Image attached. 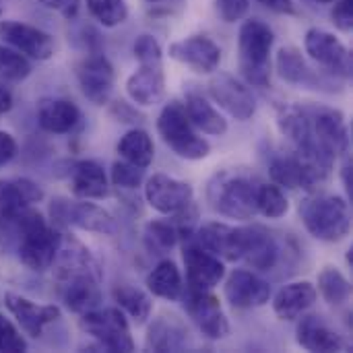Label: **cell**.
Returning <instances> with one entry per match:
<instances>
[{
    "label": "cell",
    "mask_w": 353,
    "mask_h": 353,
    "mask_svg": "<svg viewBox=\"0 0 353 353\" xmlns=\"http://www.w3.org/2000/svg\"><path fill=\"white\" fill-rule=\"evenodd\" d=\"M19 230V259L31 271H46L52 267L56 252L62 242V234L58 228L48 223V219L35 211L25 209L14 221Z\"/></svg>",
    "instance_id": "cell-1"
},
{
    "label": "cell",
    "mask_w": 353,
    "mask_h": 353,
    "mask_svg": "<svg viewBox=\"0 0 353 353\" xmlns=\"http://www.w3.org/2000/svg\"><path fill=\"white\" fill-rule=\"evenodd\" d=\"M273 29L261 19H246L238 33V64L250 85L267 87L271 81Z\"/></svg>",
    "instance_id": "cell-2"
},
{
    "label": "cell",
    "mask_w": 353,
    "mask_h": 353,
    "mask_svg": "<svg viewBox=\"0 0 353 353\" xmlns=\"http://www.w3.org/2000/svg\"><path fill=\"white\" fill-rule=\"evenodd\" d=\"M308 234L321 242H341L352 230L350 203L337 194H314L300 205Z\"/></svg>",
    "instance_id": "cell-3"
},
{
    "label": "cell",
    "mask_w": 353,
    "mask_h": 353,
    "mask_svg": "<svg viewBox=\"0 0 353 353\" xmlns=\"http://www.w3.org/2000/svg\"><path fill=\"white\" fill-rule=\"evenodd\" d=\"M157 132L161 141L182 159L199 161L211 153V145L196 132V126L190 122L184 103L170 101L163 105L157 118Z\"/></svg>",
    "instance_id": "cell-4"
},
{
    "label": "cell",
    "mask_w": 353,
    "mask_h": 353,
    "mask_svg": "<svg viewBox=\"0 0 353 353\" xmlns=\"http://www.w3.org/2000/svg\"><path fill=\"white\" fill-rule=\"evenodd\" d=\"M256 184L242 174H223L209 188L211 207L230 219L248 221L256 215Z\"/></svg>",
    "instance_id": "cell-5"
},
{
    "label": "cell",
    "mask_w": 353,
    "mask_h": 353,
    "mask_svg": "<svg viewBox=\"0 0 353 353\" xmlns=\"http://www.w3.org/2000/svg\"><path fill=\"white\" fill-rule=\"evenodd\" d=\"M50 217L54 228H79L93 234L114 236L118 232L116 219L99 205L83 201H68V199H56L50 205Z\"/></svg>",
    "instance_id": "cell-6"
},
{
    "label": "cell",
    "mask_w": 353,
    "mask_h": 353,
    "mask_svg": "<svg viewBox=\"0 0 353 353\" xmlns=\"http://www.w3.org/2000/svg\"><path fill=\"white\" fill-rule=\"evenodd\" d=\"M81 329L110 352H132L134 341L128 321L118 308H95L81 314Z\"/></svg>",
    "instance_id": "cell-7"
},
{
    "label": "cell",
    "mask_w": 353,
    "mask_h": 353,
    "mask_svg": "<svg viewBox=\"0 0 353 353\" xmlns=\"http://www.w3.org/2000/svg\"><path fill=\"white\" fill-rule=\"evenodd\" d=\"M306 54L329 74L350 79L352 77V54L345 43L331 31L312 27L304 37Z\"/></svg>",
    "instance_id": "cell-8"
},
{
    "label": "cell",
    "mask_w": 353,
    "mask_h": 353,
    "mask_svg": "<svg viewBox=\"0 0 353 353\" xmlns=\"http://www.w3.org/2000/svg\"><path fill=\"white\" fill-rule=\"evenodd\" d=\"M310 122V137L316 145L327 149L331 155L339 157L350 151V130L345 116L329 105H304Z\"/></svg>",
    "instance_id": "cell-9"
},
{
    "label": "cell",
    "mask_w": 353,
    "mask_h": 353,
    "mask_svg": "<svg viewBox=\"0 0 353 353\" xmlns=\"http://www.w3.org/2000/svg\"><path fill=\"white\" fill-rule=\"evenodd\" d=\"M145 199L161 215H178L194 203V190L188 182L165 174H153L145 184Z\"/></svg>",
    "instance_id": "cell-10"
},
{
    "label": "cell",
    "mask_w": 353,
    "mask_h": 353,
    "mask_svg": "<svg viewBox=\"0 0 353 353\" xmlns=\"http://www.w3.org/2000/svg\"><path fill=\"white\" fill-rule=\"evenodd\" d=\"M184 308L192 323L199 327V331L211 339L219 341L228 337L230 333V323L225 319V312L219 304V300L211 294V290H190L184 298Z\"/></svg>",
    "instance_id": "cell-11"
},
{
    "label": "cell",
    "mask_w": 353,
    "mask_h": 353,
    "mask_svg": "<svg viewBox=\"0 0 353 353\" xmlns=\"http://www.w3.org/2000/svg\"><path fill=\"white\" fill-rule=\"evenodd\" d=\"M54 271V277L58 283L74 279V277H97L103 279L101 267L97 259L91 254V250L79 242L72 236H62L60 248L56 252V259L50 267Z\"/></svg>",
    "instance_id": "cell-12"
},
{
    "label": "cell",
    "mask_w": 353,
    "mask_h": 353,
    "mask_svg": "<svg viewBox=\"0 0 353 353\" xmlns=\"http://www.w3.org/2000/svg\"><path fill=\"white\" fill-rule=\"evenodd\" d=\"M194 236V234H192ZM188 236V244H184L182 259L186 267V279L190 290H213L225 277V267L219 256L203 248L196 240Z\"/></svg>",
    "instance_id": "cell-13"
},
{
    "label": "cell",
    "mask_w": 353,
    "mask_h": 353,
    "mask_svg": "<svg viewBox=\"0 0 353 353\" xmlns=\"http://www.w3.org/2000/svg\"><path fill=\"white\" fill-rule=\"evenodd\" d=\"M77 79L83 95L91 103L105 105L110 101L116 83V70L103 54H89L83 58L77 66Z\"/></svg>",
    "instance_id": "cell-14"
},
{
    "label": "cell",
    "mask_w": 353,
    "mask_h": 353,
    "mask_svg": "<svg viewBox=\"0 0 353 353\" xmlns=\"http://www.w3.org/2000/svg\"><path fill=\"white\" fill-rule=\"evenodd\" d=\"M209 93L219 108L240 122L250 120L256 112V99L252 91L230 72H217L209 83Z\"/></svg>",
    "instance_id": "cell-15"
},
{
    "label": "cell",
    "mask_w": 353,
    "mask_h": 353,
    "mask_svg": "<svg viewBox=\"0 0 353 353\" xmlns=\"http://www.w3.org/2000/svg\"><path fill=\"white\" fill-rule=\"evenodd\" d=\"M0 37L23 56L33 60H50L56 52L54 37L39 27L19 23V21H0Z\"/></svg>",
    "instance_id": "cell-16"
},
{
    "label": "cell",
    "mask_w": 353,
    "mask_h": 353,
    "mask_svg": "<svg viewBox=\"0 0 353 353\" xmlns=\"http://www.w3.org/2000/svg\"><path fill=\"white\" fill-rule=\"evenodd\" d=\"M168 52L174 60L201 74H211L221 62V48L207 35H190L186 39L174 41Z\"/></svg>",
    "instance_id": "cell-17"
},
{
    "label": "cell",
    "mask_w": 353,
    "mask_h": 353,
    "mask_svg": "<svg viewBox=\"0 0 353 353\" xmlns=\"http://www.w3.org/2000/svg\"><path fill=\"white\" fill-rule=\"evenodd\" d=\"M225 298L238 310L261 308L271 300V285L252 271L236 269L225 281Z\"/></svg>",
    "instance_id": "cell-18"
},
{
    "label": "cell",
    "mask_w": 353,
    "mask_h": 353,
    "mask_svg": "<svg viewBox=\"0 0 353 353\" xmlns=\"http://www.w3.org/2000/svg\"><path fill=\"white\" fill-rule=\"evenodd\" d=\"M43 201V190L29 178L0 180V225L12 223L25 209Z\"/></svg>",
    "instance_id": "cell-19"
},
{
    "label": "cell",
    "mask_w": 353,
    "mask_h": 353,
    "mask_svg": "<svg viewBox=\"0 0 353 353\" xmlns=\"http://www.w3.org/2000/svg\"><path fill=\"white\" fill-rule=\"evenodd\" d=\"M279 244L275 236L263 225L242 228V256L248 267L259 271H271L279 261Z\"/></svg>",
    "instance_id": "cell-20"
},
{
    "label": "cell",
    "mask_w": 353,
    "mask_h": 353,
    "mask_svg": "<svg viewBox=\"0 0 353 353\" xmlns=\"http://www.w3.org/2000/svg\"><path fill=\"white\" fill-rule=\"evenodd\" d=\"M6 308L8 312L17 319L19 327L29 335V337H39L43 329L52 323H56L62 312L54 304H35L23 296L17 294H6Z\"/></svg>",
    "instance_id": "cell-21"
},
{
    "label": "cell",
    "mask_w": 353,
    "mask_h": 353,
    "mask_svg": "<svg viewBox=\"0 0 353 353\" xmlns=\"http://www.w3.org/2000/svg\"><path fill=\"white\" fill-rule=\"evenodd\" d=\"M126 93L137 105H155L165 97V72L163 62L139 64V68L126 79Z\"/></svg>",
    "instance_id": "cell-22"
},
{
    "label": "cell",
    "mask_w": 353,
    "mask_h": 353,
    "mask_svg": "<svg viewBox=\"0 0 353 353\" xmlns=\"http://www.w3.org/2000/svg\"><path fill=\"white\" fill-rule=\"evenodd\" d=\"M203 248L213 252L215 256L236 263L242 256V228H232L225 223H209L196 232L194 238Z\"/></svg>",
    "instance_id": "cell-23"
},
{
    "label": "cell",
    "mask_w": 353,
    "mask_h": 353,
    "mask_svg": "<svg viewBox=\"0 0 353 353\" xmlns=\"http://www.w3.org/2000/svg\"><path fill=\"white\" fill-rule=\"evenodd\" d=\"M68 178H70V190L79 199L99 201L110 194L105 170L97 161H91V159L74 161L70 165Z\"/></svg>",
    "instance_id": "cell-24"
},
{
    "label": "cell",
    "mask_w": 353,
    "mask_h": 353,
    "mask_svg": "<svg viewBox=\"0 0 353 353\" xmlns=\"http://www.w3.org/2000/svg\"><path fill=\"white\" fill-rule=\"evenodd\" d=\"M298 343L308 350V352H321V353H331V352H343L347 350V343L343 341V337L339 333H335L325 321L323 316L310 314L304 316L298 323Z\"/></svg>",
    "instance_id": "cell-25"
},
{
    "label": "cell",
    "mask_w": 353,
    "mask_h": 353,
    "mask_svg": "<svg viewBox=\"0 0 353 353\" xmlns=\"http://www.w3.org/2000/svg\"><path fill=\"white\" fill-rule=\"evenodd\" d=\"M319 298L316 288L310 281H294L283 285L273 298V310L281 321H296L308 308L314 306Z\"/></svg>",
    "instance_id": "cell-26"
},
{
    "label": "cell",
    "mask_w": 353,
    "mask_h": 353,
    "mask_svg": "<svg viewBox=\"0 0 353 353\" xmlns=\"http://www.w3.org/2000/svg\"><path fill=\"white\" fill-rule=\"evenodd\" d=\"M81 120V110L68 99L46 97L37 103V122L46 132L66 134Z\"/></svg>",
    "instance_id": "cell-27"
},
{
    "label": "cell",
    "mask_w": 353,
    "mask_h": 353,
    "mask_svg": "<svg viewBox=\"0 0 353 353\" xmlns=\"http://www.w3.org/2000/svg\"><path fill=\"white\" fill-rule=\"evenodd\" d=\"M60 298L70 312L85 314L99 308L101 302V279L97 277H74L58 283Z\"/></svg>",
    "instance_id": "cell-28"
},
{
    "label": "cell",
    "mask_w": 353,
    "mask_h": 353,
    "mask_svg": "<svg viewBox=\"0 0 353 353\" xmlns=\"http://www.w3.org/2000/svg\"><path fill=\"white\" fill-rule=\"evenodd\" d=\"M190 345L188 329L176 316H159L147 331V350L182 352Z\"/></svg>",
    "instance_id": "cell-29"
},
{
    "label": "cell",
    "mask_w": 353,
    "mask_h": 353,
    "mask_svg": "<svg viewBox=\"0 0 353 353\" xmlns=\"http://www.w3.org/2000/svg\"><path fill=\"white\" fill-rule=\"evenodd\" d=\"M186 114L190 118V122L205 134L211 137H221L228 132V120L215 110L213 103L207 101V97H203V93L199 91H188L186 93Z\"/></svg>",
    "instance_id": "cell-30"
},
{
    "label": "cell",
    "mask_w": 353,
    "mask_h": 353,
    "mask_svg": "<svg viewBox=\"0 0 353 353\" xmlns=\"http://www.w3.org/2000/svg\"><path fill=\"white\" fill-rule=\"evenodd\" d=\"M275 66H277L279 77L285 83H290V85H308V87H314L319 83V77L306 64L302 52L296 46H283L277 52Z\"/></svg>",
    "instance_id": "cell-31"
},
{
    "label": "cell",
    "mask_w": 353,
    "mask_h": 353,
    "mask_svg": "<svg viewBox=\"0 0 353 353\" xmlns=\"http://www.w3.org/2000/svg\"><path fill=\"white\" fill-rule=\"evenodd\" d=\"M182 275L174 261L165 259L153 267V271L147 275V290L168 302H176L182 296Z\"/></svg>",
    "instance_id": "cell-32"
},
{
    "label": "cell",
    "mask_w": 353,
    "mask_h": 353,
    "mask_svg": "<svg viewBox=\"0 0 353 353\" xmlns=\"http://www.w3.org/2000/svg\"><path fill=\"white\" fill-rule=\"evenodd\" d=\"M118 153L128 163H134L139 168H149L153 163L155 147H153L149 132H145L141 128H132L120 139Z\"/></svg>",
    "instance_id": "cell-33"
},
{
    "label": "cell",
    "mask_w": 353,
    "mask_h": 353,
    "mask_svg": "<svg viewBox=\"0 0 353 353\" xmlns=\"http://www.w3.org/2000/svg\"><path fill=\"white\" fill-rule=\"evenodd\" d=\"M112 296H114V302L137 323V325H145L151 316V310H153V302L151 298L139 290V288H132V285H116L112 290Z\"/></svg>",
    "instance_id": "cell-34"
},
{
    "label": "cell",
    "mask_w": 353,
    "mask_h": 353,
    "mask_svg": "<svg viewBox=\"0 0 353 353\" xmlns=\"http://www.w3.org/2000/svg\"><path fill=\"white\" fill-rule=\"evenodd\" d=\"M269 174L273 184H277L279 188H290V190H312L310 182L300 165V161L292 155V157H275L269 165Z\"/></svg>",
    "instance_id": "cell-35"
},
{
    "label": "cell",
    "mask_w": 353,
    "mask_h": 353,
    "mask_svg": "<svg viewBox=\"0 0 353 353\" xmlns=\"http://www.w3.org/2000/svg\"><path fill=\"white\" fill-rule=\"evenodd\" d=\"M145 246L151 254H168L180 240V232L178 225L174 223V219L163 221V219H153L145 225Z\"/></svg>",
    "instance_id": "cell-36"
},
{
    "label": "cell",
    "mask_w": 353,
    "mask_h": 353,
    "mask_svg": "<svg viewBox=\"0 0 353 353\" xmlns=\"http://www.w3.org/2000/svg\"><path fill=\"white\" fill-rule=\"evenodd\" d=\"M319 292L325 298V302H329L333 306H341L350 300L352 285L339 269L325 267L319 275Z\"/></svg>",
    "instance_id": "cell-37"
},
{
    "label": "cell",
    "mask_w": 353,
    "mask_h": 353,
    "mask_svg": "<svg viewBox=\"0 0 353 353\" xmlns=\"http://www.w3.org/2000/svg\"><path fill=\"white\" fill-rule=\"evenodd\" d=\"M290 211V201L277 184H261L256 188V213L267 219H279Z\"/></svg>",
    "instance_id": "cell-38"
},
{
    "label": "cell",
    "mask_w": 353,
    "mask_h": 353,
    "mask_svg": "<svg viewBox=\"0 0 353 353\" xmlns=\"http://www.w3.org/2000/svg\"><path fill=\"white\" fill-rule=\"evenodd\" d=\"M31 74V62L19 50L0 46V81L21 83Z\"/></svg>",
    "instance_id": "cell-39"
},
{
    "label": "cell",
    "mask_w": 353,
    "mask_h": 353,
    "mask_svg": "<svg viewBox=\"0 0 353 353\" xmlns=\"http://www.w3.org/2000/svg\"><path fill=\"white\" fill-rule=\"evenodd\" d=\"M87 10L103 27H118L128 19L126 0H87Z\"/></svg>",
    "instance_id": "cell-40"
},
{
    "label": "cell",
    "mask_w": 353,
    "mask_h": 353,
    "mask_svg": "<svg viewBox=\"0 0 353 353\" xmlns=\"http://www.w3.org/2000/svg\"><path fill=\"white\" fill-rule=\"evenodd\" d=\"M143 178H145V168H139L124 159L112 165V184L122 190H137L143 184Z\"/></svg>",
    "instance_id": "cell-41"
},
{
    "label": "cell",
    "mask_w": 353,
    "mask_h": 353,
    "mask_svg": "<svg viewBox=\"0 0 353 353\" xmlns=\"http://www.w3.org/2000/svg\"><path fill=\"white\" fill-rule=\"evenodd\" d=\"M132 52H134V58L139 60V64H157L163 60V50H161L159 41L149 33H143L134 39Z\"/></svg>",
    "instance_id": "cell-42"
},
{
    "label": "cell",
    "mask_w": 353,
    "mask_h": 353,
    "mask_svg": "<svg viewBox=\"0 0 353 353\" xmlns=\"http://www.w3.org/2000/svg\"><path fill=\"white\" fill-rule=\"evenodd\" d=\"M25 350H27V343L17 331V327L4 314H0V352L17 353L25 352Z\"/></svg>",
    "instance_id": "cell-43"
},
{
    "label": "cell",
    "mask_w": 353,
    "mask_h": 353,
    "mask_svg": "<svg viewBox=\"0 0 353 353\" xmlns=\"http://www.w3.org/2000/svg\"><path fill=\"white\" fill-rule=\"evenodd\" d=\"M217 4V12L225 23H236L240 19H244V14L248 12L250 0H215Z\"/></svg>",
    "instance_id": "cell-44"
},
{
    "label": "cell",
    "mask_w": 353,
    "mask_h": 353,
    "mask_svg": "<svg viewBox=\"0 0 353 353\" xmlns=\"http://www.w3.org/2000/svg\"><path fill=\"white\" fill-rule=\"evenodd\" d=\"M333 23L341 31H352L353 27V0H335L333 2Z\"/></svg>",
    "instance_id": "cell-45"
},
{
    "label": "cell",
    "mask_w": 353,
    "mask_h": 353,
    "mask_svg": "<svg viewBox=\"0 0 353 353\" xmlns=\"http://www.w3.org/2000/svg\"><path fill=\"white\" fill-rule=\"evenodd\" d=\"M39 4L62 14L64 19H74L81 8V0H39Z\"/></svg>",
    "instance_id": "cell-46"
},
{
    "label": "cell",
    "mask_w": 353,
    "mask_h": 353,
    "mask_svg": "<svg viewBox=\"0 0 353 353\" xmlns=\"http://www.w3.org/2000/svg\"><path fill=\"white\" fill-rule=\"evenodd\" d=\"M17 141L10 132L0 130V168H4L6 163H10L17 155Z\"/></svg>",
    "instance_id": "cell-47"
},
{
    "label": "cell",
    "mask_w": 353,
    "mask_h": 353,
    "mask_svg": "<svg viewBox=\"0 0 353 353\" xmlns=\"http://www.w3.org/2000/svg\"><path fill=\"white\" fill-rule=\"evenodd\" d=\"M256 2H261V4L267 6L269 10L279 12V14H296L294 0H256Z\"/></svg>",
    "instance_id": "cell-48"
},
{
    "label": "cell",
    "mask_w": 353,
    "mask_h": 353,
    "mask_svg": "<svg viewBox=\"0 0 353 353\" xmlns=\"http://www.w3.org/2000/svg\"><path fill=\"white\" fill-rule=\"evenodd\" d=\"M112 114H116V118L120 122H134L139 118V114L126 103V101H116L114 108H112Z\"/></svg>",
    "instance_id": "cell-49"
},
{
    "label": "cell",
    "mask_w": 353,
    "mask_h": 353,
    "mask_svg": "<svg viewBox=\"0 0 353 353\" xmlns=\"http://www.w3.org/2000/svg\"><path fill=\"white\" fill-rule=\"evenodd\" d=\"M145 2L149 6H155V8H161V10L172 12V10H180L186 0H145Z\"/></svg>",
    "instance_id": "cell-50"
},
{
    "label": "cell",
    "mask_w": 353,
    "mask_h": 353,
    "mask_svg": "<svg viewBox=\"0 0 353 353\" xmlns=\"http://www.w3.org/2000/svg\"><path fill=\"white\" fill-rule=\"evenodd\" d=\"M10 108H12V93L0 83V114L10 112Z\"/></svg>",
    "instance_id": "cell-51"
},
{
    "label": "cell",
    "mask_w": 353,
    "mask_h": 353,
    "mask_svg": "<svg viewBox=\"0 0 353 353\" xmlns=\"http://www.w3.org/2000/svg\"><path fill=\"white\" fill-rule=\"evenodd\" d=\"M341 176H343L345 190H347V194L352 196V161H350V159H345V163H343V170H341Z\"/></svg>",
    "instance_id": "cell-52"
},
{
    "label": "cell",
    "mask_w": 353,
    "mask_h": 353,
    "mask_svg": "<svg viewBox=\"0 0 353 353\" xmlns=\"http://www.w3.org/2000/svg\"><path fill=\"white\" fill-rule=\"evenodd\" d=\"M347 263H350V265H353V250H352V248L347 250Z\"/></svg>",
    "instance_id": "cell-53"
},
{
    "label": "cell",
    "mask_w": 353,
    "mask_h": 353,
    "mask_svg": "<svg viewBox=\"0 0 353 353\" xmlns=\"http://www.w3.org/2000/svg\"><path fill=\"white\" fill-rule=\"evenodd\" d=\"M314 2H321V4H333L335 0H314Z\"/></svg>",
    "instance_id": "cell-54"
},
{
    "label": "cell",
    "mask_w": 353,
    "mask_h": 353,
    "mask_svg": "<svg viewBox=\"0 0 353 353\" xmlns=\"http://www.w3.org/2000/svg\"><path fill=\"white\" fill-rule=\"evenodd\" d=\"M0 14H2V4H0Z\"/></svg>",
    "instance_id": "cell-55"
}]
</instances>
